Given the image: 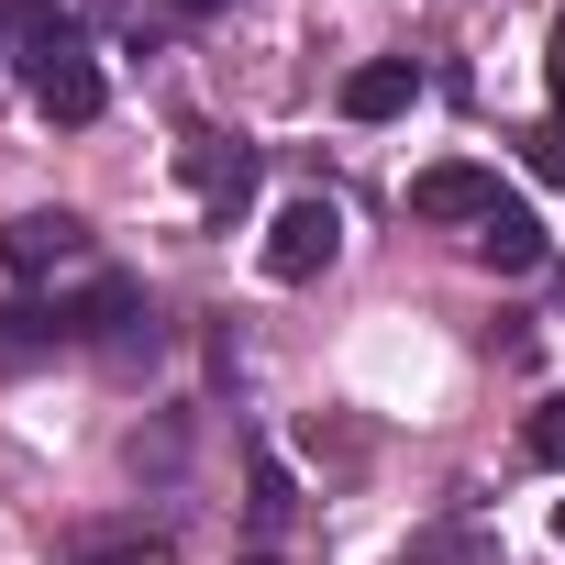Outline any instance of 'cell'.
I'll return each instance as SVG.
<instances>
[{"label": "cell", "instance_id": "cell-2", "mask_svg": "<svg viewBox=\"0 0 565 565\" xmlns=\"http://www.w3.org/2000/svg\"><path fill=\"white\" fill-rule=\"evenodd\" d=\"M333 255H344V211H333L322 189L277 200V222H266V277H277V289H311Z\"/></svg>", "mask_w": 565, "mask_h": 565}, {"label": "cell", "instance_id": "cell-7", "mask_svg": "<svg viewBox=\"0 0 565 565\" xmlns=\"http://www.w3.org/2000/svg\"><path fill=\"white\" fill-rule=\"evenodd\" d=\"M543 255H554V233H543V222H532L521 200H499V211L477 222V266H499V277H532Z\"/></svg>", "mask_w": 565, "mask_h": 565}, {"label": "cell", "instance_id": "cell-8", "mask_svg": "<svg viewBox=\"0 0 565 565\" xmlns=\"http://www.w3.org/2000/svg\"><path fill=\"white\" fill-rule=\"evenodd\" d=\"M411 89H422V67H411V56H377V67L344 78V122H399Z\"/></svg>", "mask_w": 565, "mask_h": 565}, {"label": "cell", "instance_id": "cell-1", "mask_svg": "<svg viewBox=\"0 0 565 565\" xmlns=\"http://www.w3.org/2000/svg\"><path fill=\"white\" fill-rule=\"evenodd\" d=\"M23 89H34V111L45 122H100V100H111V78H100V56H89V34L56 12V23H23Z\"/></svg>", "mask_w": 565, "mask_h": 565}, {"label": "cell", "instance_id": "cell-15", "mask_svg": "<svg viewBox=\"0 0 565 565\" xmlns=\"http://www.w3.org/2000/svg\"><path fill=\"white\" fill-rule=\"evenodd\" d=\"M543 78H554V111H565V12H554V45H543Z\"/></svg>", "mask_w": 565, "mask_h": 565}, {"label": "cell", "instance_id": "cell-12", "mask_svg": "<svg viewBox=\"0 0 565 565\" xmlns=\"http://www.w3.org/2000/svg\"><path fill=\"white\" fill-rule=\"evenodd\" d=\"M244 510H255L266 532H277V521L300 510V499H289V466H277V455H255V499H244Z\"/></svg>", "mask_w": 565, "mask_h": 565}, {"label": "cell", "instance_id": "cell-3", "mask_svg": "<svg viewBox=\"0 0 565 565\" xmlns=\"http://www.w3.org/2000/svg\"><path fill=\"white\" fill-rule=\"evenodd\" d=\"M178 178L211 200V222H233V211L255 200V145L222 134V122H189V134H178Z\"/></svg>", "mask_w": 565, "mask_h": 565}, {"label": "cell", "instance_id": "cell-5", "mask_svg": "<svg viewBox=\"0 0 565 565\" xmlns=\"http://www.w3.org/2000/svg\"><path fill=\"white\" fill-rule=\"evenodd\" d=\"M0 266L12 277H56V266H89V222L78 211H23L0 233Z\"/></svg>", "mask_w": 565, "mask_h": 565}, {"label": "cell", "instance_id": "cell-14", "mask_svg": "<svg viewBox=\"0 0 565 565\" xmlns=\"http://www.w3.org/2000/svg\"><path fill=\"white\" fill-rule=\"evenodd\" d=\"M532 178H554V189H565V111H554V122H532Z\"/></svg>", "mask_w": 565, "mask_h": 565}, {"label": "cell", "instance_id": "cell-11", "mask_svg": "<svg viewBox=\"0 0 565 565\" xmlns=\"http://www.w3.org/2000/svg\"><path fill=\"white\" fill-rule=\"evenodd\" d=\"M67 565H167V532H111V543H89Z\"/></svg>", "mask_w": 565, "mask_h": 565}, {"label": "cell", "instance_id": "cell-10", "mask_svg": "<svg viewBox=\"0 0 565 565\" xmlns=\"http://www.w3.org/2000/svg\"><path fill=\"white\" fill-rule=\"evenodd\" d=\"M521 455H532V466H554V477H565V399H543V411H532V422H521Z\"/></svg>", "mask_w": 565, "mask_h": 565}, {"label": "cell", "instance_id": "cell-4", "mask_svg": "<svg viewBox=\"0 0 565 565\" xmlns=\"http://www.w3.org/2000/svg\"><path fill=\"white\" fill-rule=\"evenodd\" d=\"M134 322H145V289H134L122 266H100L89 289H67V300H56V333H67V344H122Z\"/></svg>", "mask_w": 565, "mask_h": 565}, {"label": "cell", "instance_id": "cell-13", "mask_svg": "<svg viewBox=\"0 0 565 565\" xmlns=\"http://www.w3.org/2000/svg\"><path fill=\"white\" fill-rule=\"evenodd\" d=\"M477 554H488V543H477V532H433V543H411V554H399V565H477Z\"/></svg>", "mask_w": 565, "mask_h": 565}, {"label": "cell", "instance_id": "cell-17", "mask_svg": "<svg viewBox=\"0 0 565 565\" xmlns=\"http://www.w3.org/2000/svg\"><path fill=\"white\" fill-rule=\"evenodd\" d=\"M244 565H277V554H244Z\"/></svg>", "mask_w": 565, "mask_h": 565}, {"label": "cell", "instance_id": "cell-9", "mask_svg": "<svg viewBox=\"0 0 565 565\" xmlns=\"http://www.w3.org/2000/svg\"><path fill=\"white\" fill-rule=\"evenodd\" d=\"M23 344H67L56 333V300H0V355H23Z\"/></svg>", "mask_w": 565, "mask_h": 565}, {"label": "cell", "instance_id": "cell-6", "mask_svg": "<svg viewBox=\"0 0 565 565\" xmlns=\"http://www.w3.org/2000/svg\"><path fill=\"white\" fill-rule=\"evenodd\" d=\"M411 211H422V222H466V233H477V222L499 211V178H488V167H466V156H444V167H422V178H411Z\"/></svg>", "mask_w": 565, "mask_h": 565}, {"label": "cell", "instance_id": "cell-18", "mask_svg": "<svg viewBox=\"0 0 565 565\" xmlns=\"http://www.w3.org/2000/svg\"><path fill=\"white\" fill-rule=\"evenodd\" d=\"M554 532H565V510H554Z\"/></svg>", "mask_w": 565, "mask_h": 565}, {"label": "cell", "instance_id": "cell-16", "mask_svg": "<svg viewBox=\"0 0 565 565\" xmlns=\"http://www.w3.org/2000/svg\"><path fill=\"white\" fill-rule=\"evenodd\" d=\"M178 12H189V23H211V12H222V0H178Z\"/></svg>", "mask_w": 565, "mask_h": 565}]
</instances>
